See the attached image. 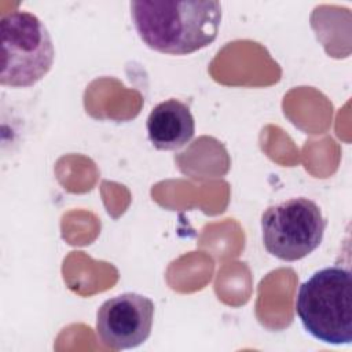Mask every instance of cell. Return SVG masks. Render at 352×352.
<instances>
[{
  "instance_id": "obj_1",
  "label": "cell",
  "mask_w": 352,
  "mask_h": 352,
  "mask_svg": "<svg viewBox=\"0 0 352 352\" xmlns=\"http://www.w3.org/2000/svg\"><path fill=\"white\" fill-rule=\"evenodd\" d=\"M133 26L154 51L187 55L212 44L221 22L219 1H131Z\"/></svg>"
},
{
  "instance_id": "obj_2",
  "label": "cell",
  "mask_w": 352,
  "mask_h": 352,
  "mask_svg": "<svg viewBox=\"0 0 352 352\" xmlns=\"http://www.w3.org/2000/svg\"><path fill=\"white\" fill-rule=\"evenodd\" d=\"M296 314L314 338L330 345H349L352 341L351 271L331 265L314 272L298 289Z\"/></svg>"
},
{
  "instance_id": "obj_3",
  "label": "cell",
  "mask_w": 352,
  "mask_h": 352,
  "mask_svg": "<svg viewBox=\"0 0 352 352\" xmlns=\"http://www.w3.org/2000/svg\"><path fill=\"white\" fill-rule=\"evenodd\" d=\"M1 85L26 88L38 82L52 67L55 50L44 22L28 11L1 15Z\"/></svg>"
},
{
  "instance_id": "obj_4",
  "label": "cell",
  "mask_w": 352,
  "mask_h": 352,
  "mask_svg": "<svg viewBox=\"0 0 352 352\" xmlns=\"http://www.w3.org/2000/svg\"><path fill=\"white\" fill-rule=\"evenodd\" d=\"M326 224L314 201L304 197L286 199L270 206L261 216L264 248L279 260H301L320 245Z\"/></svg>"
},
{
  "instance_id": "obj_5",
  "label": "cell",
  "mask_w": 352,
  "mask_h": 352,
  "mask_svg": "<svg viewBox=\"0 0 352 352\" xmlns=\"http://www.w3.org/2000/svg\"><path fill=\"white\" fill-rule=\"evenodd\" d=\"M154 302L138 293H122L106 300L96 314V334L111 349L142 345L151 334Z\"/></svg>"
},
{
  "instance_id": "obj_6",
  "label": "cell",
  "mask_w": 352,
  "mask_h": 352,
  "mask_svg": "<svg viewBox=\"0 0 352 352\" xmlns=\"http://www.w3.org/2000/svg\"><path fill=\"white\" fill-rule=\"evenodd\" d=\"M151 144L158 150H179L195 133V121L190 107L177 100L168 99L150 111L146 122Z\"/></svg>"
}]
</instances>
